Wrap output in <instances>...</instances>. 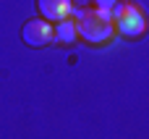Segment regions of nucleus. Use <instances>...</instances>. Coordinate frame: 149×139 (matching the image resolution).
Listing matches in <instances>:
<instances>
[{
  "label": "nucleus",
  "instance_id": "obj_1",
  "mask_svg": "<svg viewBox=\"0 0 149 139\" xmlns=\"http://www.w3.org/2000/svg\"><path fill=\"white\" fill-rule=\"evenodd\" d=\"M76 32L81 39L92 42V45H102L115 34V24H113V13L102 11V8H89L76 13Z\"/></svg>",
  "mask_w": 149,
  "mask_h": 139
},
{
  "label": "nucleus",
  "instance_id": "obj_2",
  "mask_svg": "<svg viewBox=\"0 0 149 139\" xmlns=\"http://www.w3.org/2000/svg\"><path fill=\"white\" fill-rule=\"evenodd\" d=\"M110 13H113L115 32L123 34V37H141L147 32V16L141 13L139 5H134V3H115Z\"/></svg>",
  "mask_w": 149,
  "mask_h": 139
},
{
  "label": "nucleus",
  "instance_id": "obj_3",
  "mask_svg": "<svg viewBox=\"0 0 149 139\" xmlns=\"http://www.w3.org/2000/svg\"><path fill=\"white\" fill-rule=\"evenodd\" d=\"M21 37H24V42L29 47H45V45L55 42V26L47 18H31V21L24 24Z\"/></svg>",
  "mask_w": 149,
  "mask_h": 139
},
{
  "label": "nucleus",
  "instance_id": "obj_4",
  "mask_svg": "<svg viewBox=\"0 0 149 139\" xmlns=\"http://www.w3.org/2000/svg\"><path fill=\"white\" fill-rule=\"evenodd\" d=\"M37 8L42 18L47 21H63L73 13V0H37Z\"/></svg>",
  "mask_w": 149,
  "mask_h": 139
},
{
  "label": "nucleus",
  "instance_id": "obj_5",
  "mask_svg": "<svg viewBox=\"0 0 149 139\" xmlns=\"http://www.w3.org/2000/svg\"><path fill=\"white\" fill-rule=\"evenodd\" d=\"M76 37H79V32H76V18L68 16V18L58 21V26H55V42H60V45H73Z\"/></svg>",
  "mask_w": 149,
  "mask_h": 139
},
{
  "label": "nucleus",
  "instance_id": "obj_6",
  "mask_svg": "<svg viewBox=\"0 0 149 139\" xmlns=\"http://www.w3.org/2000/svg\"><path fill=\"white\" fill-rule=\"evenodd\" d=\"M97 3V8H102V11H113V5L118 3V0H94Z\"/></svg>",
  "mask_w": 149,
  "mask_h": 139
}]
</instances>
